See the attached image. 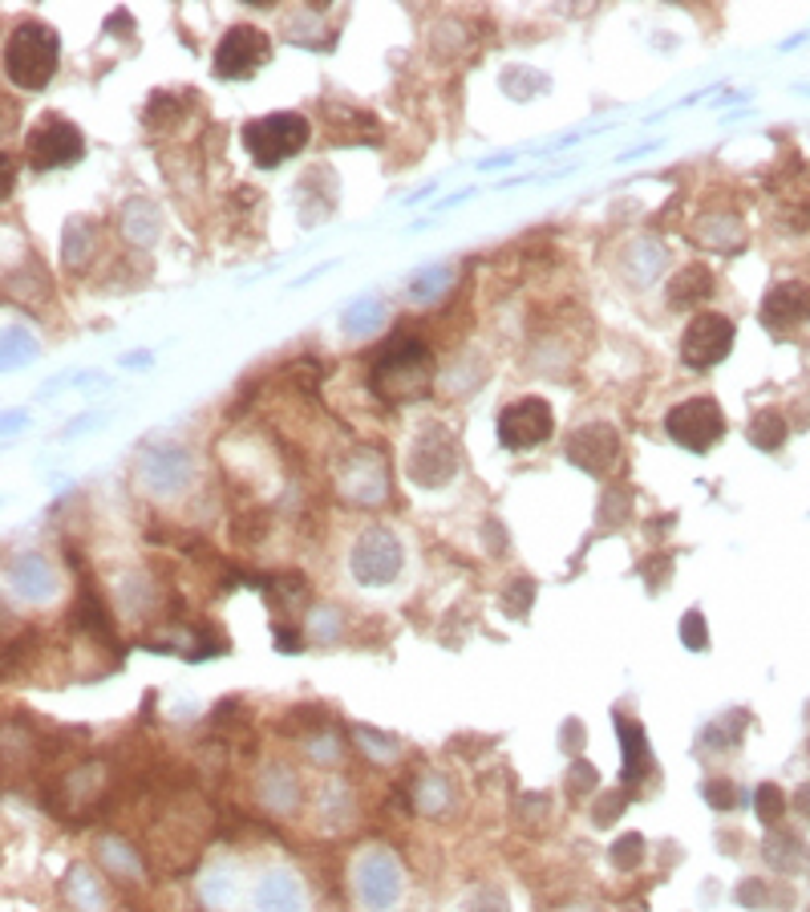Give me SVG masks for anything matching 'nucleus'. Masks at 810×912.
I'll use <instances>...</instances> for the list:
<instances>
[{"label":"nucleus","mask_w":810,"mask_h":912,"mask_svg":"<svg viewBox=\"0 0 810 912\" xmlns=\"http://www.w3.org/2000/svg\"><path fill=\"white\" fill-rule=\"evenodd\" d=\"M268 57H272L268 33H260L256 25H235V29H228V37L219 41V49H215V74L223 81L252 78Z\"/></svg>","instance_id":"423d86ee"},{"label":"nucleus","mask_w":810,"mask_h":912,"mask_svg":"<svg viewBox=\"0 0 810 912\" xmlns=\"http://www.w3.org/2000/svg\"><path fill=\"white\" fill-rule=\"evenodd\" d=\"M681 641H685L689 650H705L709 645V633H705V617L693 608V613H685V625H681Z\"/></svg>","instance_id":"412c9836"},{"label":"nucleus","mask_w":810,"mask_h":912,"mask_svg":"<svg viewBox=\"0 0 810 912\" xmlns=\"http://www.w3.org/2000/svg\"><path fill=\"white\" fill-rule=\"evenodd\" d=\"M373 382L385 398H422L429 386V349L410 333L389 337L373 361Z\"/></svg>","instance_id":"f03ea898"},{"label":"nucleus","mask_w":810,"mask_h":912,"mask_svg":"<svg viewBox=\"0 0 810 912\" xmlns=\"http://www.w3.org/2000/svg\"><path fill=\"white\" fill-rule=\"evenodd\" d=\"M625 804H628L625 791H608V795L596 804V811H592V820H596L600 827H608V823H616V815L625 811Z\"/></svg>","instance_id":"aec40b11"},{"label":"nucleus","mask_w":810,"mask_h":912,"mask_svg":"<svg viewBox=\"0 0 810 912\" xmlns=\"http://www.w3.org/2000/svg\"><path fill=\"white\" fill-rule=\"evenodd\" d=\"M786 434H790V426H786V418L779 414V410H762V414L749 418V442L762 450H779L782 442H786Z\"/></svg>","instance_id":"2eb2a0df"},{"label":"nucleus","mask_w":810,"mask_h":912,"mask_svg":"<svg viewBox=\"0 0 810 912\" xmlns=\"http://www.w3.org/2000/svg\"><path fill=\"white\" fill-rule=\"evenodd\" d=\"M308 118L300 114H268L244 126V146L256 167H280L284 158L300 155L308 146Z\"/></svg>","instance_id":"7ed1b4c3"},{"label":"nucleus","mask_w":810,"mask_h":912,"mask_svg":"<svg viewBox=\"0 0 810 912\" xmlns=\"http://www.w3.org/2000/svg\"><path fill=\"white\" fill-rule=\"evenodd\" d=\"M398 568H401L398 540H394L385 527L365 531L361 543H357V552H352V573L361 576L365 585H385V580H394V576H398Z\"/></svg>","instance_id":"1a4fd4ad"},{"label":"nucleus","mask_w":810,"mask_h":912,"mask_svg":"<svg viewBox=\"0 0 810 912\" xmlns=\"http://www.w3.org/2000/svg\"><path fill=\"white\" fill-rule=\"evenodd\" d=\"M709 293H713V277H709L705 264H689V268H681V272L669 280V305H673V309H689V305L705 300Z\"/></svg>","instance_id":"f8f14e48"},{"label":"nucleus","mask_w":810,"mask_h":912,"mask_svg":"<svg viewBox=\"0 0 810 912\" xmlns=\"http://www.w3.org/2000/svg\"><path fill=\"white\" fill-rule=\"evenodd\" d=\"M705 804L718 807V811H730V807L737 804V787L730 779H709V783H705Z\"/></svg>","instance_id":"6ab92c4d"},{"label":"nucleus","mask_w":810,"mask_h":912,"mask_svg":"<svg viewBox=\"0 0 810 912\" xmlns=\"http://www.w3.org/2000/svg\"><path fill=\"white\" fill-rule=\"evenodd\" d=\"M555 434V414L543 398H519L499 414V442L511 450L543 447Z\"/></svg>","instance_id":"6e6552de"},{"label":"nucleus","mask_w":810,"mask_h":912,"mask_svg":"<svg viewBox=\"0 0 810 912\" xmlns=\"http://www.w3.org/2000/svg\"><path fill=\"white\" fill-rule=\"evenodd\" d=\"M394 897H398V872L385 860H373L365 868V900L373 909H385V904H394Z\"/></svg>","instance_id":"4468645a"},{"label":"nucleus","mask_w":810,"mask_h":912,"mask_svg":"<svg viewBox=\"0 0 810 912\" xmlns=\"http://www.w3.org/2000/svg\"><path fill=\"white\" fill-rule=\"evenodd\" d=\"M515 588V596H511V613H515V617H523V613H527V601H531V592H536V588L527 585V580H519V585H511Z\"/></svg>","instance_id":"5701e85b"},{"label":"nucleus","mask_w":810,"mask_h":912,"mask_svg":"<svg viewBox=\"0 0 810 912\" xmlns=\"http://www.w3.org/2000/svg\"><path fill=\"white\" fill-rule=\"evenodd\" d=\"M57 57H62L57 29L46 21H21L4 46V74L21 90H41L57 74Z\"/></svg>","instance_id":"f257e3e1"},{"label":"nucleus","mask_w":810,"mask_h":912,"mask_svg":"<svg viewBox=\"0 0 810 912\" xmlns=\"http://www.w3.org/2000/svg\"><path fill=\"white\" fill-rule=\"evenodd\" d=\"M260 909L263 912H296V892L284 876H272V884H263L260 892Z\"/></svg>","instance_id":"f3484780"},{"label":"nucleus","mask_w":810,"mask_h":912,"mask_svg":"<svg viewBox=\"0 0 810 912\" xmlns=\"http://www.w3.org/2000/svg\"><path fill=\"white\" fill-rule=\"evenodd\" d=\"M596 767H588V762H576L571 767V791H588V787H596Z\"/></svg>","instance_id":"4be33fe9"},{"label":"nucleus","mask_w":810,"mask_h":912,"mask_svg":"<svg viewBox=\"0 0 810 912\" xmlns=\"http://www.w3.org/2000/svg\"><path fill=\"white\" fill-rule=\"evenodd\" d=\"M628 912H637V909H628Z\"/></svg>","instance_id":"a878e982"},{"label":"nucleus","mask_w":810,"mask_h":912,"mask_svg":"<svg viewBox=\"0 0 810 912\" xmlns=\"http://www.w3.org/2000/svg\"><path fill=\"white\" fill-rule=\"evenodd\" d=\"M644 860V839L637 832L632 835H620L616 839V848H612V864L620 868V872H632V868Z\"/></svg>","instance_id":"a211bd4d"},{"label":"nucleus","mask_w":810,"mask_h":912,"mask_svg":"<svg viewBox=\"0 0 810 912\" xmlns=\"http://www.w3.org/2000/svg\"><path fill=\"white\" fill-rule=\"evenodd\" d=\"M795 807H798V815H802V820L810 823V787H802L795 795Z\"/></svg>","instance_id":"393cba45"},{"label":"nucleus","mask_w":810,"mask_h":912,"mask_svg":"<svg viewBox=\"0 0 810 912\" xmlns=\"http://www.w3.org/2000/svg\"><path fill=\"white\" fill-rule=\"evenodd\" d=\"M620 738H625V774L637 783V779H644V774L653 771V755H648V746H644L641 727H637V722L628 727V718H620ZM632 783H628V787H632Z\"/></svg>","instance_id":"ddd939ff"},{"label":"nucleus","mask_w":810,"mask_h":912,"mask_svg":"<svg viewBox=\"0 0 810 912\" xmlns=\"http://www.w3.org/2000/svg\"><path fill=\"white\" fill-rule=\"evenodd\" d=\"M737 325L721 312H697L689 321L685 337H681V357H685L689 370H709L725 361V354L734 349Z\"/></svg>","instance_id":"20e7f679"},{"label":"nucleus","mask_w":810,"mask_h":912,"mask_svg":"<svg viewBox=\"0 0 810 912\" xmlns=\"http://www.w3.org/2000/svg\"><path fill=\"white\" fill-rule=\"evenodd\" d=\"M754 807H758V820L774 827V823L786 815V791H782L779 783H762L758 795H754Z\"/></svg>","instance_id":"dca6fc26"},{"label":"nucleus","mask_w":810,"mask_h":912,"mask_svg":"<svg viewBox=\"0 0 810 912\" xmlns=\"http://www.w3.org/2000/svg\"><path fill=\"white\" fill-rule=\"evenodd\" d=\"M762 321L774 329V333L810 321V288L807 284H795V280H790V284L770 288V296L762 300Z\"/></svg>","instance_id":"9d476101"},{"label":"nucleus","mask_w":810,"mask_h":912,"mask_svg":"<svg viewBox=\"0 0 810 912\" xmlns=\"http://www.w3.org/2000/svg\"><path fill=\"white\" fill-rule=\"evenodd\" d=\"M25 155H29L33 167H41V170L69 167L74 158L86 155V139H81V130H77L74 123H65V118H57V114H49V118H41V123L33 126Z\"/></svg>","instance_id":"0eeeda50"},{"label":"nucleus","mask_w":810,"mask_h":912,"mask_svg":"<svg viewBox=\"0 0 810 912\" xmlns=\"http://www.w3.org/2000/svg\"><path fill=\"white\" fill-rule=\"evenodd\" d=\"M616 454H620V447H616V434L608 426H583L567 442V459L576 466H583V471H596V475L600 471H612Z\"/></svg>","instance_id":"9b49d317"},{"label":"nucleus","mask_w":810,"mask_h":912,"mask_svg":"<svg viewBox=\"0 0 810 912\" xmlns=\"http://www.w3.org/2000/svg\"><path fill=\"white\" fill-rule=\"evenodd\" d=\"M665 431L685 450L702 454V450H709L725 434V418H721V406L713 398H693V402H681L677 410H669Z\"/></svg>","instance_id":"39448f33"},{"label":"nucleus","mask_w":810,"mask_h":912,"mask_svg":"<svg viewBox=\"0 0 810 912\" xmlns=\"http://www.w3.org/2000/svg\"><path fill=\"white\" fill-rule=\"evenodd\" d=\"M737 900H742V904H758V900H766V888L758 881H749L746 888L737 892Z\"/></svg>","instance_id":"b1692460"}]
</instances>
